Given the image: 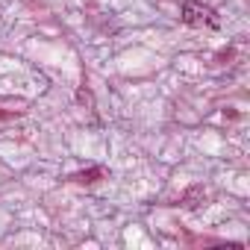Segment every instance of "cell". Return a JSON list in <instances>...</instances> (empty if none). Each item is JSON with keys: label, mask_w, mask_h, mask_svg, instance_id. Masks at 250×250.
Returning a JSON list of instances; mask_svg holds the SVG:
<instances>
[{"label": "cell", "mask_w": 250, "mask_h": 250, "mask_svg": "<svg viewBox=\"0 0 250 250\" xmlns=\"http://www.w3.org/2000/svg\"><path fill=\"white\" fill-rule=\"evenodd\" d=\"M183 21L191 24V27L215 24V12H212L209 6H200V3H186V6H183Z\"/></svg>", "instance_id": "6da1fadb"}]
</instances>
